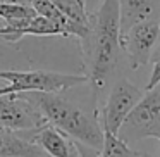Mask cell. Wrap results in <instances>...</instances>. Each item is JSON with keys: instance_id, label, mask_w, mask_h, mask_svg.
<instances>
[{"instance_id": "cell-1", "label": "cell", "mask_w": 160, "mask_h": 157, "mask_svg": "<svg viewBox=\"0 0 160 157\" xmlns=\"http://www.w3.org/2000/svg\"><path fill=\"white\" fill-rule=\"evenodd\" d=\"M121 50L119 0H102L98 9L91 14L90 35L83 40L86 76L95 93L105 86L115 71Z\"/></svg>"}, {"instance_id": "cell-2", "label": "cell", "mask_w": 160, "mask_h": 157, "mask_svg": "<svg viewBox=\"0 0 160 157\" xmlns=\"http://www.w3.org/2000/svg\"><path fill=\"white\" fill-rule=\"evenodd\" d=\"M29 98L42 111L47 121L72 140L100 150L103 145V128L98 119V111L90 114L60 93L26 92Z\"/></svg>"}, {"instance_id": "cell-3", "label": "cell", "mask_w": 160, "mask_h": 157, "mask_svg": "<svg viewBox=\"0 0 160 157\" xmlns=\"http://www.w3.org/2000/svg\"><path fill=\"white\" fill-rule=\"evenodd\" d=\"M117 136L126 143L145 138H160V88L145 92L143 98L129 112L119 128Z\"/></svg>"}, {"instance_id": "cell-4", "label": "cell", "mask_w": 160, "mask_h": 157, "mask_svg": "<svg viewBox=\"0 0 160 157\" xmlns=\"http://www.w3.org/2000/svg\"><path fill=\"white\" fill-rule=\"evenodd\" d=\"M0 80L9 81L16 92L62 93L88 83L86 74H69L55 71H0Z\"/></svg>"}, {"instance_id": "cell-5", "label": "cell", "mask_w": 160, "mask_h": 157, "mask_svg": "<svg viewBox=\"0 0 160 157\" xmlns=\"http://www.w3.org/2000/svg\"><path fill=\"white\" fill-rule=\"evenodd\" d=\"M48 124L36 104L26 92H12L0 95V129L7 131H33Z\"/></svg>"}, {"instance_id": "cell-6", "label": "cell", "mask_w": 160, "mask_h": 157, "mask_svg": "<svg viewBox=\"0 0 160 157\" xmlns=\"http://www.w3.org/2000/svg\"><path fill=\"white\" fill-rule=\"evenodd\" d=\"M143 95H145V92L126 78H121L119 81H115L103 109L98 112V119H100L103 131H110L117 135L124 119L143 98Z\"/></svg>"}, {"instance_id": "cell-7", "label": "cell", "mask_w": 160, "mask_h": 157, "mask_svg": "<svg viewBox=\"0 0 160 157\" xmlns=\"http://www.w3.org/2000/svg\"><path fill=\"white\" fill-rule=\"evenodd\" d=\"M160 42V18L136 23L121 35V49L129 59V66L138 69L150 62L155 47Z\"/></svg>"}, {"instance_id": "cell-8", "label": "cell", "mask_w": 160, "mask_h": 157, "mask_svg": "<svg viewBox=\"0 0 160 157\" xmlns=\"http://www.w3.org/2000/svg\"><path fill=\"white\" fill-rule=\"evenodd\" d=\"M19 135L36 143L48 157H81L76 140L67 136L50 123L33 131H21Z\"/></svg>"}, {"instance_id": "cell-9", "label": "cell", "mask_w": 160, "mask_h": 157, "mask_svg": "<svg viewBox=\"0 0 160 157\" xmlns=\"http://www.w3.org/2000/svg\"><path fill=\"white\" fill-rule=\"evenodd\" d=\"M160 18V0H119L121 35L136 23Z\"/></svg>"}, {"instance_id": "cell-10", "label": "cell", "mask_w": 160, "mask_h": 157, "mask_svg": "<svg viewBox=\"0 0 160 157\" xmlns=\"http://www.w3.org/2000/svg\"><path fill=\"white\" fill-rule=\"evenodd\" d=\"M0 157H48L36 143L16 131L0 129Z\"/></svg>"}, {"instance_id": "cell-11", "label": "cell", "mask_w": 160, "mask_h": 157, "mask_svg": "<svg viewBox=\"0 0 160 157\" xmlns=\"http://www.w3.org/2000/svg\"><path fill=\"white\" fill-rule=\"evenodd\" d=\"M36 16L35 9L28 4L18 2H2L0 0V19L5 24H18L21 21H28Z\"/></svg>"}, {"instance_id": "cell-12", "label": "cell", "mask_w": 160, "mask_h": 157, "mask_svg": "<svg viewBox=\"0 0 160 157\" xmlns=\"http://www.w3.org/2000/svg\"><path fill=\"white\" fill-rule=\"evenodd\" d=\"M100 157H139V152L131 149L115 133L103 131V145L100 149Z\"/></svg>"}, {"instance_id": "cell-13", "label": "cell", "mask_w": 160, "mask_h": 157, "mask_svg": "<svg viewBox=\"0 0 160 157\" xmlns=\"http://www.w3.org/2000/svg\"><path fill=\"white\" fill-rule=\"evenodd\" d=\"M150 62H152V74H150L148 85H146V90H153L160 85V50H153L152 57H150Z\"/></svg>"}, {"instance_id": "cell-14", "label": "cell", "mask_w": 160, "mask_h": 157, "mask_svg": "<svg viewBox=\"0 0 160 157\" xmlns=\"http://www.w3.org/2000/svg\"><path fill=\"white\" fill-rule=\"evenodd\" d=\"M76 143H78V150H79L81 157H100L98 150L91 149V147H86V145H83V143H79V142H76Z\"/></svg>"}, {"instance_id": "cell-15", "label": "cell", "mask_w": 160, "mask_h": 157, "mask_svg": "<svg viewBox=\"0 0 160 157\" xmlns=\"http://www.w3.org/2000/svg\"><path fill=\"white\" fill-rule=\"evenodd\" d=\"M84 4H86L88 12H90V14H93V12L98 9V5L102 4V0H84Z\"/></svg>"}, {"instance_id": "cell-16", "label": "cell", "mask_w": 160, "mask_h": 157, "mask_svg": "<svg viewBox=\"0 0 160 157\" xmlns=\"http://www.w3.org/2000/svg\"><path fill=\"white\" fill-rule=\"evenodd\" d=\"M12 92H16L12 85H5V86H0V95H5V93H12Z\"/></svg>"}, {"instance_id": "cell-17", "label": "cell", "mask_w": 160, "mask_h": 157, "mask_svg": "<svg viewBox=\"0 0 160 157\" xmlns=\"http://www.w3.org/2000/svg\"><path fill=\"white\" fill-rule=\"evenodd\" d=\"M2 2H18V4H28V0H2Z\"/></svg>"}, {"instance_id": "cell-18", "label": "cell", "mask_w": 160, "mask_h": 157, "mask_svg": "<svg viewBox=\"0 0 160 157\" xmlns=\"http://www.w3.org/2000/svg\"><path fill=\"white\" fill-rule=\"evenodd\" d=\"M4 24H5V23H4V21H2V19H0V29L4 28Z\"/></svg>"}, {"instance_id": "cell-19", "label": "cell", "mask_w": 160, "mask_h": 157, "mask_svg": "<svg viewBox=\"0 0 160 157\" xmlns=\"http://www.w3.org/2000/svg\"><path fill=\"white\" fill-rule=\"evenodd\" d=\"M139 157H150V155H145V154H139Z\"/></svg>"}, {"instance_id": "cell-20", "label": "cell", "mask_w": 160, "mask_h": 157, "mask_svg": "<svg viewBox=\"0 0 160 157\" xmlns=\"http://www.w3.org/2000/svg\"><path fill=\"white\" fill-rule=\"evenodd\" d=\"M158 142H160V138H158Z\"/></svg>"}, {"instance_id": "cell-21", "label": "cell", "mask_w": 160, "mask_h": 157, "mask_svg": "<svg viewBox=\"0 0 160 157\" xmlns=\"http://www.w3.org/2000/svg\"><path fill=\"white\" fill-rule=\"evenodd\" d=\"M158 88H160V85H158Z\"/></svg>"}]
</instances>
